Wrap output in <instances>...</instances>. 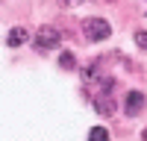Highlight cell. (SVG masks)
<instances>
[{"mask_svg": "<svg viewBox=\"0 0 147 141\" xmlns=\"http://www.w3.org/2000/svg\"><path fill=\"white\" fill-rule=\"evenodd\" d=\"M82 30H85V38L88 41H103V38L112 35V23L103 21V18H88L82 23Z\"/></svg>", "mask_w": 147, "mask_h": 141, "instance_id": "obj_1", "label": "cell"}, {"mask_svg": "<svg viewBox=\"0 0 147 141\" xmlns=\"http://www.w3.org/2000/svg\"><path fill=\"white\" fill-rule=\"evenodd\" d=\"M59 38H62V32L56 27H41L35 32V50H50V47L59 44Z\"/></svg>", "mask_w": 147, "mask_h": 141, "instance_id": "obj_2", "label": "cell"}, {"mask_svg": "<svg viewBox=\"0 0 147 141\" xmlns=\"http://www.w3.org/2000/svg\"><path fill=\"white\" fill-rule=\"evenodd\" d=\"M144 109V94L141 91H129L127 94V115L132 117V115H138Z\"/></svg>", "mask_w": 147, "mask_h": 141, "instance_id": "obj_3", "label": "cell"}, {"mask_svg": "<svg viewBox=\"0 0 147 141\" xmlns=\"http://www.w3.org/2000/svg\"><path fill=\"white\" fill-rule=\"evenodd\" d=\"M94 106H97V112H100V115H112V112H115V100L106 97V94H97V97H94Z\"/></svg>", "mask_w": 147, "mask_h": 141, "instance_id": "obj_4", "label": "cell"}, {"mask_svg": "<svg viewBox=\"0 0 147 141\" xmlns=\"http://www.w3.org/2000/svg\"><path fill=\"white\" fill-rule=\"evenodd\" d=\"M6 41H9V47H18V44H24V41H27V30H24V27H15V30H9Z\"/></svg>", "mask_w": 147, "mask_h": 141, "instance_id": "obj_5", "label": "cell"}, {"mask_svg": "<svg viewBox=\"0 0 147 141\" xmlns=\"http://www.w3.org/2000/svg\"><path fill=\"white\" fill-rule=\"evenodd\" d=\"M88 141H109V132L103 126H94L91 132H88Z\"/></svg>", "mask_w": 147, "mask_h": 141, "instance_id": "obj_6", "label": "cell"}, {"mask_svg": "<svg viewBox=\"0 0 147 141\" xmlns=\"http://www.w3.org/2000/svg\"><path fill=\"white\" fill-rule=\"evenodd\" d=\"M59 65H62V68H74V56L71 53H62V56H59Z\"/></svg>", "mask_w": 147, "mask_h": 141, "instance_id": "obj_7", "label": "cell"}, {"mask_svg": "<svg viewBox=\"0 0 147 141\" xmlns=\"http://www.w3.org/2000/svg\"><path fill=\"white\" fill-rule=\"evenodd\" d=\"M136 44L141 50H147V32H136Z\"/></svg>", "mask_w": 147, "mask_h": 141, "instance_id": "obj_8", "label": "cell"}, {"mask_svg": "<svg viewBox=\"0 0 147 141\" xmlns=\"http://www.w3.org/2000/svg\"><path fill=\"white\" fill-rule=\"evenodd\" d=\"M82 0H62V6H80Z\"/></svg>", "mask_w": 147, "mask_h": 141, "instance_id": "obj_9", "label": "cell"}]
</instances>
